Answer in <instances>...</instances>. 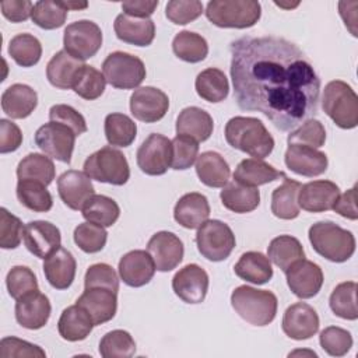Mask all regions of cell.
Here are the masks:
<instances>
[{"label":"cell","mask_w":358,"mask_h":358,"mask_svg":"<svg viewBox=\"0 0 358 358\" xmlns=\"http://www.w3.org/2000/svg\"><path fill=\"white\" fill-rule=\"evenodd\" d=\"M194 87L201 99L213 103L224 101L229 92V83L224 71L214 67H208L199 73Z\"/></svg>","instance_id":"obj_37"},{"label":"cell","mask_w":358,"mask_h":358,"mask_svg":"<svg viewBox=\"0 0 358 358\" xmlns=\"http://www.w3.org/2000/svg\"><path fill=\"white\" fill-rule=\"evenodd\" d=\"M227 143L253 158L263 159L274 148V138L262 120L250 116L231 117L225 124Z\"/></svg>","instance_id":"obj_2"},{"label":"cell","mask_w":358,"mask_h":358,"mask_svg":"<svg viewBox=\"0 0 358 358\" xmlns=\"http://www.w3.org/2000/svg\"><path fill=\"white\" fill-rule=\"evenodd\" d=\"M105 85H106V80L103 74L95 67L85 64L73 90L78 96L87 101H94L103 94Z\"/></svg>","instance_id":"obj_51"},{"label":"cell","mask_w":358,"mask_h":358,"mask_svg":"<svg viewBox=\"0 0 358 358\" xmlns=\"http://www.w3.org/2000/svg\"><path fill=\"white\" fill-rule=\"evenodd\" d=\"M172 50L183 62L199 63L208 55V43L200 34L180 31L172 41Z\"/></svg>","instance_id":"obj_42"},{"label":"cell","mask_w":358,"mask_h":358,"mask_svg":"<svg viewBox=\"0 0 358 358\" xmlns=\"http://www.w3.org/2000/svg\"><path fill=\"white\" fill-rule=\"evenodd\" d=\"M319 316L316 310L305 303L296 302L287 308L282 316V331L292 340H308L319 330Z\"/></svg>","instance_id":"obj_19"},{"label":"cell","mask_w":358,"mask_h":358,"mask_svg":"<svg viewBox=\"0 0 358 358\" xmlns=\"http://www.w3.org/2000/svg\"><path fill=\"white\" fill-rule=\"evenodd\" d=\"M67 13L69 10L64 7L63 1H36L32 8L31 20L42 29H56L66 22Z\"/></svg>","instance_id":"obj_46"},{"label":"cell","mask_w":358,"mask_h":358,"mask_svg":"<svg viewBox=\"0 0 358 358\" xmlns=\"http://www.w3.org/2000/svg\"><path fill=\"white\" fill-rule=\"evenodd\" d=\"M1 14L11 22H22L32 14L34 4L29 0H4L0 3Z\"/></svg>","instance_id":"obj_60"},{"label":"cell","mask_w":358,"mask_h":358,"mask_svg":"<svg viewBox=\"0 0 358 358\" xmlns=\"http://www.w3.org/2000/svg\"><path fill=\"white\" fill-rule=\"evenodd\" d=\"M24 245L39 259H46L60 248V229L49 221H31L24 227Z\"/></svg>","instance_id":"obj_17"},{"label":"cell","mask_w":358,"mask_h":358,"mask_svg":"<svg viewBox=\"0 0 358 358\" xmlns=\"http://www.w3.org/2000/svg\"><path fill=\"white\" fill-rule=\"evenodd\" d=\"M280 176H284V172L277 171L274 166L259 158H248L241 161L234 172V180L252 187L270 183L277 180Z\"/></svg>","instance_id":"obj_35"},{"label":"cell","mask_w":358,"mask_h":358,"mask_svg":"<svg viewBox=\"0 0 358 358\" xmlns=\"http://www.w3.org/2000/svg\"><path fill=\"white\" fill-rule=\"evenodd\" d=\"M287 284L294 295L301 299H309L319 294L323 285V271L319 264L301 259L287 271Z\"/></svg>","instance_id":"obj_15"},{"label":"cell","mask_w":358,"mask_h":358,"mask_svg":"<svg viewBox=\"0 0 358 358\" xmlns=\"http://www.w3.org/2000/svg\"><path fill=\"white\" fill-rule=\"evenodd\" d=\"M210 217V204L204 194L192 192L183 194L175 204V221L187 229H196Z\"/></svg>","instance_id":"obj_27"},{"label":"cell","mask_w":358,"mask_h":358,"mask_svg":"<svg viewBox=\"0 0 358 358\" xmlns=\"http://www.w3.org/2000/svg\"><path fill=\"white\" fill-rule=\"evenodd\" d=\"M320 347L331 357H343L352 347L351 333L337 326H329L320 331Z\"/></svg>","instance_id":"obj_50"},{"label":"cell","mask_w":358,"mask_h":358,"mask_svg":"<svg viewBox=\"0 0 358 358\" xmlns=\"http://www.w3.org/2000/svg\"><path fill=\"white\" fill-rule=\"evenodd\" d=\"M208 274L199 264L182 267L172 278V289L186 303H201L208 291Z\"/></svg>","instance_id":"obj_14"},{"label":"cell","mask_w":358,"mask_h":358,"mask_svg":"<svg viewBox=\"0 0 358 358\" xmlns=\"http://www.w3.org/2000/svg\"><path fill=\"white\" fill-rule=\"evenodd\" d=\"M102 74L112 87L133 90L144 81L145 66L137 56L126 52H112L102 63Z\"/></svg>","instance_id":"obj_8"},{"label":"cell","mask_w":358,"mask_h":358,"mask_svg":"<svg viewBox=\"0 0 358 358\" xmlns=\"http://www.w3.org/2000/svg\"><path fill=\"white\" fill-rule=\"evenodd\" d=\"M136 158L144 173L164 175L172 164V141L159 133H152L138 147Z\"/></svg>","instance_id":"obj_12"},{"label":"cell","mask_w":358,"mask_h":358,"mask_svg":"<svg viewBox=\"0 0 358 358\" xmlns=\"http://www.w3.org/2000/svg\"><path fill=\"white\" fill-rule=\"evenodd\" d=\"M50 122H57L69 126L77 136L87 131V122L84 116L73 106L64 103H56L49 109Z\"/></svg>","instance_id":"obj_58"},{"label":"cell","mask_w":358,"mask_h":358,"mask_svg":"<svg viewBox=\"0 0 358 358\" xmlns=\"http://www.w3.org/2000/svg\"><path fill=\"white\" fill-rule=\"evenodd\" d=\"M301 183L284 175V182L273 190L271 213L280 220H294L299 215L298 193Z\"/></svg>","instance_id":"obj_36"},{"label":"cell","mask_w":358,"mask_h":358,"mask_svg":"<svg viewBox=\"0 0 358 358\" xmlns=\"http://www.w3.org/2000/svg\"><path fill=\"white\" fill-rule=\"evenodd\" d=\"M57 192L62 201L71 210H81L87 200L95 194L91 178L85 172L70 169L57 179Z\"/></svg>","instance_id":"obj_20"},{"label":"cell","mask_w":358,"mask_h":358,"mask_svg":"<svg viewBox=\"0 0 358 358\" xmlns=\"http://www.w3.org/2000/svg\"><path fill=\"white\" fill-rule=\"evenodd\" d=\"M113 29L117 39L136 46H148L155 38V24L151 18H137L124 13L115 18Z\"/></svg>","instance_id":"obj_26"},{"label":"cell","mask_w":358,"mask_h":358,"mask_svg":"<svg viewBox=\"0 0 358 358\" xmlns=\"http://www.w3.org/2000/svg\"><path fill=\"white\" fill-rule=\"evenodd\" d=\"M63 4L67 10H70V8L80 10V8H87V6H88L87 3H76V1H63Z\"/></svg>","instance_id":"obj_63"},{"label":"cell","mask_w":358,"mask_h":358,"mask_svg":"<svg viewBox=\"0 0 358 358\" xmlns=\"http://www.w3.org/2000/svg\"><path fill=\"white\" fill-rule=\"evenodd\" d=\"M235 274L252 284L262 285L271 280L273 267L267 256L260 252H246L243 253L236 264L234 266Z\"/></svg>","instance_id":"obj_34"},{"label":"cell","mask_w":358,"mask_h":358,"mask_svg":"<svg viewBox=\"0 0 358 358\" xmlns=\"http://www.w3.org/2000/svg\"><path fill=\"white\" fill-rule=\"evenodd\" d=\"M84 287L94 288V287H103L109 288L113 292L119 291V277L115 268L106 263H96L88 267L84 277Z\"/></svg>","instance_id":"obj_56"},{"label":"cell","mask_w":358,"mask_h":358,"mask_svg":"<svg viewBox=\"0 0 358 358\" xmlns=\"http://www.w3.org/2000/svg\"><path fill=\"white\" fill-rule=\"evenodd\" d=\"M83 168L91 179L115 186L124 185L130 178V168L126 157L122 151L110 145H105L92 152L85 159Z\"/></svg>","instance_id":"obj_7"},{"label":"cell","mask_w":358,"mask_h":358,"mask_svg":"<svg viewBox=\"0 0 358 358\" xmlns=\"http://www.w3.org/2000/svg\"><path fill=\"white\" fill-rule=\"evenodd\" d=\"M77 134L66 124L49 122L35 133V144L49 157L64 164L71 162Z\"/></svg>","instance_id":"obj_11"},{"label":"cell","mask_w":358,"mask_h":358,"mask_svg":"<svg viewBox=\"0 0 358 358\" xmlns=\"http://www.w3.org/2000/svg\"><path fill=\"white\" fill-rule=\"evenodd\" d=\"M196 243L203 257L210 262H222L235 248V235L225 222L207 220L197 228Z\"/></svg>","instance_id":"obj_9"},{"label":"cell","mask_w":358,"mask_h":358,"mask_svg":"<svg viewBox=\"0 0 358 358\" xmlns=\"http://www.w3.org/2000/svg\"><path fill=\"white\" fill-rule=\"evenodd\" d=\"M357 288L355 281H345L336 285L329 299L330 309L336 316L347 320H357Z\"/></svg>","instance_id":"obj_45"},{"label":"cell","mask_w":358,"mask_h":358,"mask_svg":"<svg viewBox=\"0 0 358 358\" xmlns=\"http://www.w3.org/2000/svg\"><path fill=\"white\" fill-rule=\"evenodd\" d=\"M36 105L38 94L27 84H13L1 94V109L11 119L28 117Z\"/></svg>","instance_id":"obj_29"},{"label":"cell","mask_w":358,"mask_h":358,"mask_svg":"<svg viewBox=\"0 0 358 358\" xmlns=\"http://www.w3.org/2000/svg\"><path fill=\"white\" fill-rule=\"evenodd\" d=\"M76 245L85 253H96L103 249L108 232L103 227L92 224L90 221L81 222L76 227L73 234Z\"/></svg>","instance_id":"obj_48"},{"label":"cell","mask_w":358,"mask_h":358,"mask_svg":"<svg viewBox=\"0 0 358 358\" xmlns=\"http://www.w3.org/2000/svg\"><path fill=\"white\" fill-rule=\"evenodd\" d=\"M340 196L338 186L331 180H313L301 186L298 193L299 208L309 213L331 210Z\"/></svg>","instance_id":"obj_22"},{"label":"cell","mask_w":358,"mask_h":358,"mask_svg":"<svg viewBox=\"0 0 358 358\" xmlns=\"http://www.w3.org/2000/svg\"><path fill=\"white\" fill-rule=\"evenodd\" d=\"M52 306L49 298L38 291H34L15 302V319L20 326L28 330L42 329L50 316Z\"/></svg>","instance_id":"obj_24"},{"label":"cell","mask_w":358,"mask_h":358,"mask_svg":"<svg viewBox=\"0 0 358 358\" xmlns=\"http://www.w3.org/2000/svg\"><path fill=\"white\" fill-rule=\"evenodd\" d=\"M0 357L1 358H21V357H34V358H43L46 352L32 343L17 337H4L0 341Z\"/></svg>","instance_id":"obj_57"},{"label":"cell","mask_w":358,"mask_h":358,"mask_svg":"<svg viewBox=\"0 0 358 358\" xmlns=\"http://www.w3.org/2000/svg\"><path fill=\"white\" fill-rule=\"evenodd\" d=\"M203 13V4L197 0L183 1V0H172L168 1L165 7V15L166 18L176 24V25H185L196 18H199Z\"/></svg>","instance_id":"obj_55"},{"label":"cell","mask_w":358,"mask_h":358,"mask_svg":"<svg viewBox=\"0 0 358 358\" xmlns=\"http://www.w3.org/2000/svg\"><path fill=\"white\" fill-rule=\"evenodd\" d=\"M214 122L208 112L197 106L182 109L176 119V133L189 136L197 143L206 141L213 134Z\"/></svg>","instance_id":"obj_31"},{"label":"cell","mask_w":358,"mask_h":358,"mask_svg":"<svg viewBox=\"0 0 358 358\" xmlns=\"http://www.w3.org/2000/svg\"><path fill=\"white\" fill-rule=\"evenodd\" d=\"M309 242L322 257L343 263L355 252V238L352 232L341 228L333 221H319L309 228Z\"/></svg>","instance_id":"obj_3"},{"label":"cell","mask_w":358,"mask_h":358,"mask_svg":"<svg viewBox=\"0 0 358 358\" xmlns=\"http://www.w3.org/2000/svg\"><path fill=\"white\" fill-rule=\"evenodd\" d=\"M22 133L20 127L7 119H0V152L7 154L20 148Z\"/></svg>","instance_id":"obj_59"},{"label":"cell","mask_w":358,"mask_h":358,"mask_svg":"<svg viewBox=\"0 0 358 358\" xmlns=\"http://www.w3.org/2000/svg\"><path fill=\"white\" fill-rule=\"evenodd\" d=\"M169 108L168 95L155 87H140L130 96L131 115L144 123L161 120Z\"/></svg>","instance_id":"obj_13"},{"label":"cell","mask_w":358,"mask_h":358,"mask_svg":"<svg viewBox=\"0 0 358 358\" xmlns=\"http://www.w3.org/2000/svg\"><path fill=\"white\" fill-rule=\"evenodd\" d=\"M64 50L77 60H87L102 46V31L94 21L80 20L66 27L63 34Z\"/></svg>","instance_id":"obj_10"},{"label":"cell","mask_w":358,"mask_h":358,"mask_svg":"<svg viewBox=\"0 0 358 358\" xmlns=\"http://www.w3.org/2000/svg\"><path fill=\"white\" fill-rule=\"evenodd\" d=\"M284 161L289 171L308 178L324 173L329 165L327 155L324 152L302 144H288Z\"/></svg>","instance_id":"obj_18"},{"label":"cell","mask_w":358,"mask_h":358,"mask_svg":"<svg viewBox=\"0 0 358 358\" xmlns=\"http://www.w3.org/2000/svg\"><path fill=\"white\" fill-rule=\"evenodd\" d=\"M136 352V343L129 331H108L99 341V354L103 358H129Z\"/></svg>","instance_id":"obj_47"},{"label":"cell","mask_w":358,"mask_h":358,"mask_svg":"<svg viewBox=\"0 0 358 358\" xmlns=\"http://www.w3.org/2000/svg\"><path fill=\"white\" fill-rule=\"evenodd\" d=\"M221 203L229 211L245 214L257 208L260 204V192L257 187L245 186L236 180L228 182L221 193Z\"/></svg>","instance_id":"obj_33"},{"label":"cell","mask_w":358,"mask_h":358,"mask_svg":"<svg viewBox=\"0 0 358 358\" xmlns=\"http://www.w3.org/2000/svg\"><path fill=\"white\" fill-rule=\"evenodd\" d=\"M43 260V274L53 288L66 289L73 284L77 263L74 256L67 249L60 246Z\"/></svg>","instance_id":"obj_28"},{"label":"cell","mask_w":358,"mask_h":358,"mask_svg":"<svg viewBox=\"0 0 358 358\" xmlns=\"http://www.w3.org/2000/svg\"><path fill=\"white\" fill-rule=\"evenodd\" d=\"M262 15V6L255 0H213L206 7L207 20L220 28H250Z\"/></svg>","instance_id":"obj_5"},{"label":"cell","mask_w":358,"mask_h":358,"mask_svg":"<svg viewBox=\"0 0 358 358\" xmlns=\"http://www.w3.org/2000/svg\"><path fill=\"white\" fill-rule=\"evenodd\" d=\"M56 176V168L53 161L38 152H31L24 157L17 166L18 179H32L42 182L43 185H50Z\"/></svg>","instance_id":"obj_41"},{"label":"cell","mask_w":358,"mask_h":358,"mask_svg":"<svg viewBox=\"0 0 358 358\" xmlns=\"http://www.w3.org/2000/svg\"><path fill=\"white\" fill-rule=\"evenodd\" d=\"M6 285L10 296L14 298L15 301L34 291H38L36 275L27 266L11 267L6 277Z\"/></svg>","instance_id":"obj_49"},{"label":"cell","mask_w":358,"mask_h":358,"mask_svg":"<svg viewBox=\"0 0 358 358\" xmlns=\"http://www.w3.org/2000/svg\"><path fill=\"white\" fill-rule=\"evenodd\" d=\"M85 63L70 56L64 49L52 56L46 66L48 81L60 90L74 88Z\"/></svg>","instance_id":"obj_25"},{"label":"cell","mask_w":358,"mask_h":358,"mask_svg":"<svg viewBox=\"0 0 358 358\" xmlns=\"http://www.w3.org/2000/svg\"><path fill=\"white\" fill-rule=\"evenodd\" d=\"M105 137L110 145L129 147L137 134L136 123L124 113H109L105 117Z\"/></svg>","instance_id":"obj_43"},{"label":"cell","mask_w":358,"mask_h":358,"mask_svg":"<svg viewBox=\"0 0 358 358\" xmlns=\"http://www.w3.org/2000/svg\"><path fill=\"white\" fill-rule=\"evenodd\" d=\"M324 113L341 129H354L358 124V96L347 83L333 80L326 84L322 96Z\"/></svg>","instance_id":"obj_6"},{"label":"cell","mask_w":358,"mask_h":358,"mask_svg":"<svg viewBox=\"0 0 358 358\" xmlns=\"http://www.w3.org/2000/svg\"><path fill=\"white\" fill-rule=\"evenodd\" d=\"M337 214H340L344 218L348 220H357L358 211H357V186L348 189L345 193L340 194L333 206V208Z\"/></svg>","instance_id":"obj_61"},{"label":"cell","mask_w":358,"mask_h":358,"mask_svg":"<svg viewBox=\"0 0 358 358\" xmlns=\"http://www.w3.org/2000/svg\"><path fill=\"white\" fill-rule=\"evenodd\" d=\"M234 95L242 110L263 113L289 131L317 113L320 78L303 52L278 36H243L231 43Z\"/></svg>","instance_id":"obj_1"},{"label":"cell","mask_w":358,"mask_h":358,"mask_svg":"<svg viewBox=\"0 0 358 358\" xmlns=\"http://www.w3.org/2000/svg\"><path fill=\"white\" fill-rule=\"evenodd\" d=\"M94 322L84 308L80 305L67 306L57 322V330L63 340L81 341L85 340L94 329Z\"/></svg>","instance_id":"obj_30"},{"label":"cell","mask_w":358,"mask_h":358,"mask_svg":"<svg viewBox=\"0 0 358 358\" xmlns=\"http://www.w3.org/2000/svg\"><path fill=\"white\" fill-rule=\"evenodd\" d=\"M267 257L285 273L295 262L305 259V250L296 238L280 235L271 239L267 248Z\"/></svg>","instance_id":"obj_38"},{"label":"cell","mask_w":358,"mask_h":358,"mask_svg":"<svg viewBox=\"0 0 358 358\" xmlns=\"http://www.w3.org/2000/svg\"><path fill=\"white\" fill-rule=\"evenodd\" d=\"M147 252L152 257L155 268L165 273L179 266V263L183 260L185 248L182 241L173 232L159 231L150 238Z\"/></svg>","instance_id":"obj_16"},{"label":"cell","mask_w":358,"mask_h":358,"mask_svg":"<svg viewBox=\"0 0 358 358\" xmlns=\"http://www.w3.org/2000/svg\"><path fill=\"white\" fill-rule=\"evenodd\" d=\"M17 199L28 210L35 213H46L53 206V199L46 185L32 179H18Z\"/></svg>","instance_id":"obj_39"},{"label":"cell","mask_w":358,"mask_h":358,"mask_svg":"<svg viewBox=\"0 0 358 358\" xmlns=\"http://www.w3.org/2000/svg\"><path fill=\"white\" fill-rule=\"evenodd\" d=\"M8 55L18 66L32 67L41 60L42 45L31 34H18L8 43Z\"/></svg>","instance_id":"obj_44"},{"label":"cell","mask_w":358,"mask_h":358,"mask_svg":"<svg viewBox=\"0 0 358 358\" xmlns=\"http://www.w3.org/2000/svg\"><path fill=\"white\" fill-rule=\"evenodd\" d=\"M24 235V227L18 217L0 208V246L3 249H15L20 246Z\"/></svg>","instance_id":"obj_54"},{"label":"cell","mask_w":358,"mask_h":358,"mask_svg":"<svg viewBox=\"0 0 358 358\" xmlns=\"http://www.w3.org/2000/svg\"><path fill=\"white\" fill-rule=\"evenodd\" d=\"M196 173L208 187H224L228 183L231 169L224 157L215 151H206L197 157Z\"/></svg>","instance_id":"obj_32"},{"label":"cell","mask_w":358,"mask_h":358,"mask_svg":"<svg viewBox=\"0 0 358 358\" xmlns=\"http://www.w3.org/2000/svg\"><path fill=\"white\" fill-rule=\"evenodd\" d=\"M81 211L83 217L87 221L101 225L103 228L112 227L120 215V208L117 203L103 194H94L92 197H90Z\"/></svg>","instance_id":"obj_40"},{"label":"cell","mask_w":358,"mask_h":358,"mask_svg":"<svg viewBox=\"0 0 358 358\" xmlns=\"http://www.w3.org/2000/svg\"><path fill=\"white\" fill-rule=\"evenodd\" d=\"M76 303L87 310L95 326L102 324L112 320L116 315L117 292L103 287L85 288Z\"/></svg>","instance_id":"obj_21"},{"label":"cell","mask_w":358,"mask_h":358,"mask_svg":"<svg viewBox=\"0 0 358 358\" xmlns=\"http://www.w3.org/2000/svg\"><path fill=\"white\" fill-rule=\"evenodd\" d=\"M172 141V164L171 166L176 171H183L190 168L197 159L199 143L183 134H178Z\"/></svg>","instance_id":"obj_53"},{"label":"cell","mask_w":358,"mask_h":358,"mask_svg":"<svg viewBox=\"0 0 358 358\" xmlns=\"http://www.w3.org/2000/svg\"><path fill=\"white\" fill-rule=\"evenodd\" d=\"M120 280L129 287H143L148 284L155 274V263L148 252L131 250L119 260Z\"/></svg>","instance_id":"obj_23"},{"label":"cell","mask_w":358,"mask_h":358,"mask_svg":"<svg viewBox=\"0 0 358 358\" xmlns=\"http://www.w3.org/2000/svg\"><path fill=\"white\" fill-rule=\"evenodd\" d=\"M158 7V0L147 1V0H136V1H123L122 10L124 14L137 17V18H148L155 8Z\"/></svg>","instance_id":"obj_62"},{"label":"cell","mask_w":358,"mask_h":358,"mask_svg":"<svg viewBox=\"0 0 358 358\" xmlns=\"http://www.w3.org/2000/svg\"><path fill=\"white\" fill-rule=\"evenodd\" d=\"M287 141L288 144H302L319 148L326 141V130L319 120L308 119L288 134Z\"/></svg>","instance_id":"obj_52"},{"label":"cell","mask_w":358,"mask_h":358,"mask_svg":"<svg viewBox=\"0 0 358 358\" xmlns=\"http://www.w3.org/2000/svg\"><path fill=\"white\" fill-rule=\"evenodd\" d=\"M231 305L249 324L267 326L275 317L278 301L271 291L239 285L231 294Z\"/></svg>","instance_id":"obj_4"}]
</instances>
